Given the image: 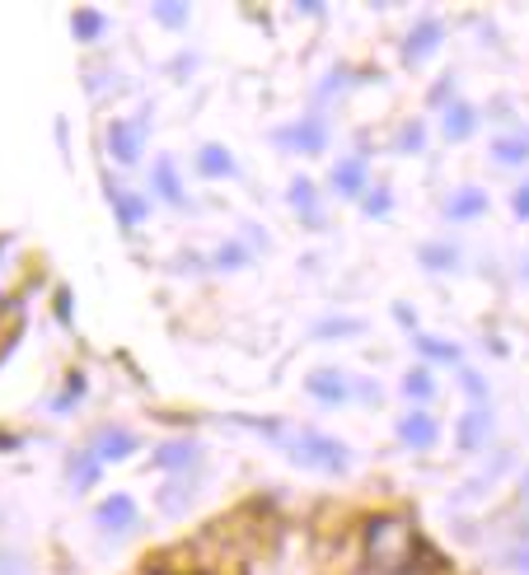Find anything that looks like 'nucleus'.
I'll return each instance as SVG.
<instances>
[{
	"mask_svg": "<svg viewBox=\"0 0 529 575\" xmlns=\"http://www.w3.org/2000/svg\"><path fill=\"white\" fill-rule=\"evenodd\" d=\"M417 529L403 520V514H375V520H366V562L384 571V575H399L413 566L417 557Z\"/></svg>",
	"mask_w": 529,
	"mask_h": 575,
	"instance_id": "f257e3e1",
	"label": "nucleus"
},
{
	"mask_svg": "<svg viewBox=\"0 0 529 575\" xmlns=\"http://www.w3.org/2000/svg\"><path fill=\"white\" fill-rule=\"evenodd\" d=\"M282 449H286L290 464H300L309 472H324V478H342V472L351 468V449L338 440V435H324V430H286Z\"/></svg>",
	"mask_w": 529,
	"mask_h": 575,
	"instance_id": "f03ea898",
	"label": "nucleus"
},
{
	"mask_svg": "<svg viewBox=\"0 0 529 575\" xmlns=\"http://www.w3.org/2000/svg\"><path fill=\"white\" fill-rule=\"evenodd\" d=\"M328 141H332V131H328V117H319V113L290 117L286 127L272 131V146L286 150V155H305V160H309V155H324Z\"/></svg>",
	"mask_w": 529,
	"mask_h": 575,
	"instance_id": "7ed1b4c3",
	"label": "nucleus"
},
{
	"mask_svg": "<svg viewBox=\"0 0 529 575\" xmlns=\"http://www.w3.org/2000/svg\"><path fill=\"white\" fill-rule=\"evenodd\" d=\"M108 155L123 169L131 164H141V155H146V141H150V108H141L136 117H113L108 123Z\"/></svg>",
	"mask_w": 529,
	"mask_h": 575,
	"instance_id": "20e7f679",
	"label": "nucleus"
},
{
	"mask_svg": "<svg viewBox=\"0 0 529 575\" xmlns=\"http://www.w3.org/2000/svg\"><path fill=\"white\" fill-rule=\"evenodd\" d=\"M441 47H445V24H441L436 14H422L417 24L403 33L399 56H403V66H413V71H417V66H426V62H431V56H436Z\"/></svg>",
	"mask_w": 529,
	"mask_h": 575,
	"instance_id": "39448f33",
	"label": "nucleus"
},
{
	"mask_svg": "<svg viewBox=\"0 0 529 575\" xmlns=\"http://www.w3.org/2000/svg\"><path fill=\"white\" fill-rule=\"evenodd\" d=\"M99 464H127L136 449H141V440H136V430L131 426H117V422H104V426H94L89 435V445H85Z\"/></svg>",
	"mask_w": 529,
	"mask_h": 575,
	"instance_id": "423d86ee",
	"label": "nucleus"
},
{
	"mask_svg": "<svg viewBox=\"0 0 529 575\" xmlns=\"http://www.w3.org/2000/svg\"><path fill=\"white\" fill-rule=\"evenodd\" d=\"M328 188L342 196V202H361V192L370 188V155L357 150V155H342L338 164L328 173Z\"/></svg>",
	"mask_w": 529,
	"mask_h": 575,
	"instance_id": "0eeeda50",
	"label": "nucleus"
},
{
	"mask_svg": "<svg viewBox=\"0 0 529 575\" xmlns=\"http://www.w3.org/2000/svg\"><path fill=\"white\" fill-rule=\"evenodd\" d=\"M198 464H202V440H192V435H173V440H165L150 454V468L169 472V478H179V472H198Z\"/></svg>",
	"mask_w": 529,
	"mask_h": 575,
	"instance_id": "6e6552de",
	"label": "nucleus"
},
{
	"mask_svg": "<svg viewBox=\"0 0 529 575\" xmlns=\"http://www.w3.org/2000/svg\"><path fill=\"white\" fill-rule=\"evenodd\" d=\"M394 435H399V445H408L413 454H426V449L441 445V422H436V416H431L426 407H413V412L399 416Z\"/></svg>",
	"mask_w": 529,
	"mask_h": 575,
	"instance_id": "1a4fd4ad",
	"label": "nucleus"
},
{
	"mask_svg": "<svg viewBox=\"0 0 529 575\" xmlns=\"http://www.w3.org/2000/svg\"><path fill=\"white\" fill-rule=\"evenodd\" d=\"M136 520H141V505H136L127 491H113V496H104V501L94 505V524H99L104 533H113V539H123V533H131V529H136Z\"/></svg>",
	"mask_w": 529,
	"mask_h": 575,
	"instance_id": "9d476101",
	"label": "nucleus"
},
{
	"mask_svg": "<svg viewBox=\"0 0 529 575\" xmlns=\"http://www.w3.org/2000/svg\"><path fill=\"white\" fill-rule=\"evenodd\" d=\"M104 192H108V206H113V215H117V225H123L127 234H136L146 221H150V196L146 192H131V188H123V183H104Z\"/></svg>",
	"mask_w": 529,
	"mask_h": 575,
	"instance_id": "9b49d317",
	"label": "nucleus"
},
{
	"mask_svg": "<svg viewBox=\"0 0 529 575\" xmlns=\"http://www.w3.org/2000/svg\"><path fill=\"white\" fill-rule=\"evenodd\" d=\"M286 206L300 215V225H305V230H324V221H328V215H324V192H319L315 183H309L305 173H300V178H290V188H286Z\"/></svg>",
	"mask_w": 529,
	"mask_h": 575,
	"instance_id": "f8f14e48",
	"label": "nucleus"
},
{
	"mask_svg": "<svg viewBox=\"0 0 529 575\" xmlns=\"http://www.w3.org/2000/svg\"><path fill=\"white\" fill-rule=\"evenodd\" d=\"M305 393L315 398L319 407H342L347 398H351V380L342 370H332V365H324V370H309V380H305Z\"/></svg>",
	"mask_w": 529,
	"mask_h": 575,
	"instance_id": "ddd939ff",
	"label": "nucleus"
},
{
	"mask_svg": "<svg viewBox=\"0 0 529 575\" xmlns=\"http://www.w3.org/2000/svg\"><path fill=\"white\" fill-rule=\"evenodd\" d=\"M192 501H198V472H179V478H169L155 491V505H160V514H169V520H183Z\"/></svg>",
	"mask_w": 529,
	"mask_h": 575,
	"instance_id": "4468645a",
	"label": "nucleus"
},
{
	"mask_svg": "<svg viewBox=\"0 0 529 575\" xmlns=\"http://www.w3.org/2000/svg\"><path fill=\"white\" fill-rule=\"evenodd\" d=\"M493 430H497L493 407H468L459 416V426H455V445L464 454H478V449H487V440H493Z\"/></svg>",
	"mask_w": 529,
	"mask_h": 575,
	"instance_id": "2eb2a0df",
	"label": "nucleus"
},
{
	"mask_svg": "<svg viewBox=\"0 0 529 575\" xmlns=\"http://www.w3.org/2000/svg\"><path fill=\"white\" fill-rule=\"evenodd\" d=\"M478 127H483V113L474 104H464V98H455V104L441 108V136H445L449 146H464Z\"/></svg>",
	"mask_w": 529,
	"mask_h": 575,
	"instance_id": "dca6fc26",
	"label": "nucleus"
},
{
	"mask_svg": "<svg viewBox=\"0 0 529 575\" xmlns=\"http://www.w3.org/2000/svg\"><path fill=\"white\" fill-rule=\"evenodd\" d=\"M150 192L160 196V202H169V206H188V183H183V173H179V164H173L169 155H160V160L150 164Z\"/></svg>",
	"mask_w": 529,
	"mask_h": 575,
	"instance_id": "f3484780",
	"label": "nucleus"
},
{
	"mask_svg": "<svg viewBox=\"0 0 529 575\" xmlns=\"http://www.w3.org/2000/svg\"><path fill=\"white\" fill-rule=\"evenodd\" d=\"M192 169H198V178H207V183H225V178L240 173V164H234V150L221 146V141H207L198 150V160H192Z\"/></svg>",
	"mask_w": 529,
	"mask_h": 575,
	"instance_id": "a211bd4d",
	"label": "nucleus"
},
{
	"mask_svg": "<svg viewBox=\"0 0 529 575\" xmlns=\"http://www.w3.org/2000/svg\"><path fill=\"white\" fill-rule=\"evenodd\" d=\"M99 478H104V464L94 459L89 449H75L71 459H66V482H71V491H75V496L94 491V487H99Z\"/></svg>",
	"mask_w": 529,
	"mask_h": 575,
	"instance_id": "6ab92c4d",
	"label": "nucleus"
},
{
	"mask_svg": "<svg viewBox=\"0 0 529 575\" xmlns=\"http://www.w3.org/2000/svg\"><path fill=\"white\" fill-rule=\"evenodd\" d=\"M478 215H487V192L483 188H459V192H449L445 196V221H478Z\"/></svg>",
	"mask_w": 529,
	"mask_h": 575,
	"instance_id": "aec40b11",
	"label": "nucleus"
},
{
	"mask_svg": "<svg viewBox=\"0 0 529 575\" xmlns=\"http://www.w3.org/2000/svg\"><path fill=\"white\" fill-rule=\"evenodd\" d=\"M413 347L422 355V365H464V351L455 342H445V337H431V332H413Z\"/></svg>",
	"mask_w": 529,
	"mask_h": 575,
	"instance_id": "412c9836",
	"label": "nucleus"
},
{
	"mask_svg": "<svg viewBox=\"0 0 529 575\" xmlns=\"http://www.w3.org/2000/svg\"><path fill=\"white\" fill-rule=\"evenodd\" d=\"M493 160L501 169H516V164H529V131L516 127V131H501L493 141Z\"/></svg>",
	"mask_w": 529,
	"mask_h": 575,
	"instance_id": "4be33fe9",
	"label": "nucleus"
},
{
	"mask_svg": "<svg viewBox=\"0 0 529 575\" xmlns=\"http://www.w3.org/2000/svg\"><path fill=\"white\" fill-rule=\"evenodd\" d=\"M108 29H113V19L104 14V10H75L71 14V33H75V43H104L108 38Z\"/></svg>",
	"mask_w": 529,
	"mask_h": 575,
	"instance_id": "5701e85b",
	"label": "nucleus"
},
{
	"mask_svg": "<svg viewBox=\"0 0 529 575\" xmlns=\"http://www.w3.org/2000/svg\"><path fill=\"white\" fill-rule=\"evenodd\" d=\"M417 263H422L426 271H455V267H459V248L449 244V239H426V244L417 248Z\"/></svg>",
	"mask_w": 529,
	"mask_h": 575,
	"instance_id": "b1692460",
	"label": "nucleus"
},
{
	"mask_svg": "<svg viewBox=\"0 0 529 575\" xmlns=\"http://www.w3.org/2000/svg\"><path fill=\"white\" fill-rule=\"evenodd\" d=\"M399 393H403V398L413 403V407H426L431 398H436V380H431V370H426V365H413V370L403 374Z\"/></svg>",
	"mask_w": 529,
	"mask_h": 575,
	"instance_id": "393cba45",
	"label": "nucleus"
},
{
	"mask_svg": "<svg viewBox=\"0 0 529 575\" xmlns=\"http://www.w3.org/2000/svg\"><path fill=\"white\" fill-rule=\"evenodd\" d=\"M207 263H211L215 271H244V267L253 263V248H248L244 239H230V244L215 248V253L207 257Z\"/></svg>",
	"mask_w": 529,
	"mask_h": 575,
	"instance_id": "a878e982",
	"label": "nucleus"
},
{
	"mask_svg": "<svg viewBox=\"0 0 529 575\" xmlns=\"http://www.w3.org/2000/svg\"><path fill=\"white\" fill-rule=\"evenodd\" d=\"M361 332H366V319H351V313H332V319L315 323L319 342H338V337H361Z\"/></svg>",
	"mask_w": 529,
	"mask_h": 575,
	"instance_id": "bb28decb",
	"label": "nucleus"
},
{
	"mask_svg": "<svg viewBox=\"0 0 529 575\" xmlns=\"http://www.w3.org/2000/svg\"><path fill=\"white\" fill-rule=\"evenodd\" d=\"M85 393H89L85 370H71V374H66V388L52 398V412H56V416H66L71 407H81V403H85Z\"/></svg>",
	"mask_w": 529,
	"mask_h": 575,
	"instance_id": "cd10ccee",
	"label": "nucleus"
},
{
	"mask_svg": "<svg viewBox=\"0 0 529 575\" xmlns=\"http://www.w3.org/2000/svg\"><path fill=\"white\" fill-rule=\"evenodd\" d=\"M389 211H394V192H389V183H370L361 192V215L366 221H384Z\"/></svg>",
	"mask_w": 529,
	"mask_h": 575,
	"instance_id": "c85d7f7f",
	"label": "nucleus"
},
{
	"mask_svg": "<svg viewBox=\"0 0 529 575\" xmlns=\"http://www.w3.org/2000/svg\"><path fill=\"white\" fill-rule=\"evenodd\" d=\"M426 150V123L422 117H408L394 136V155H422Z\"/></svg>",
	"mask_w": 529,
	"mask_h": 575,
	"instance_id": "c756f323",
	"label": "nucleus"
},
{
	"mask_svg": "<svg viewBox=\"0 0 529 575\" xmlns=\"http://www.w3.org/2000/svg\"><path fill=\"white\" fill-rule=\"evenodd\" d=\"M150 19H155L160 29H173V33H179V29H188L192 10L183 6V0H160V6H150Z\"/></svg>",
	"mask_w": 529,
	"mask_h": 575,
	"instance_id": "7c9ffc66",
	"label": "nucleus"
},
{
	"mask_svg": "<svg viewBox=\"0 0 529 575\" xmlns=\"http://www.w3.org/2000/svg\"><path fill=\"white\" fill-rule=\"evenodd\" d=\"M459 388L468 393V403H474V407H493V388H487V380H483L478 370L459 365Z\"/></svg>",
	"mask_w": 529,
	"mask_h": 575,
	"instance_id": "2f4dec72",
	"label": "nucleus"
},
{
	"mask_svg": "<svg viewBox=\"0 0 529 575\" xmlns=\"http://www.w3.org/2000/svg\"><path fill=\"white\" fill-rule=\"evenodd\" d=\"M347 89H351V66H332L324 75V85L315 89V98H319V104H328V98H342Z\"/></svg>",
	"mask_w": 529,
	"mask_h": 575,
	"instance_id": "473e14b6",
	"label": "nucleus"
},
{
	"mask_svg": "<svg viewBox=\"0 0 529 575\" xmlns=\"http://www.w3.org/2000/svg\"><path fill=\"white\" fill-rule=\"evenodd\" d=\"M426 104H431V108H445V104H455V75H441V85H431Z\"/></svg>",
	"mask_w": 529,
	"mask_h": 575,
	"instance_id": "72a5a7b5",
	"label": "nucleus"
},
{
	"mask_svg": "<svg viewBox=\"0 0 529 575\" xmlns=\"http://www.w3.org/2000/svg\"><path fill=\"white\" fill-rule=\"evenodd\" d=\"M501 562L511 566L516 575H529V547H525V543H516V547H506V552H501Z\"/></svg>",
	"mask_w": 529,
	"mask_h": 575,
	"instance_id": "f704fd0d",
	"label": "nucleus"
},
{
	"mask_svg": "<svg viewBox=\"0 0 529 575\" xmlns=\"http://www.w3.org/2000/svg\"><path fill=\"white\" fill-rule=\"evenodd\" d=\"M0 575H29V566L19 552H0Z\"/></svg>",
	"mask_w": 529,
	"mask_h": 575,
	"instance_id": "c9c22d12",
	"label": "nucleus"
},
{
	"mask_svg": "<svg viewBox=\"0 0 529 575\" xmlns=\"http://www.w3.org/2000/svg\"><path fill=\"white\" fill-rule=\"evenodd\" d=\"M0 276H14V239H0Z\"/></svg>",
	"mask_w": 529,
	"mask_h": 575,
	"instance_id": "e433bc0d",
	"label": "nucleus"
},
{
	"mask_svg": "<svg viewBox=\"0 0 529 575\" xmlns=\"http://www.w3.org/2000/svg\"><path fill=\"white\" fill-rule=\"evenodd\" d=\"M511 211L520 215V221H529V183H520V188L511 192Z\"/></svg>",
	"mask_w": 529,
	"mask_h": 575,
	"instance_id": "4c0bfd02",
	"label": "nucleus"
},
{
	"mask_svg": "<svg viewBox=\"0 0 529 575\" xmlns=\"http://www.w3.org/2000/svg\"><path fill=\"white\" fill-rule=\"evenodd\" d=\"M394 323H399V328H408V332H417V309L394 305Z\"/></svg>",
	"mask_w": 529,
	"mask_h": 575,
	"instance_id": "58836bf2",
	"label": "nucleus"
},
{
	"mask_svg": "<svg viewBox=\"0 0 529 575\" xmlns=\"http://www.w3.org/2000/svg\"><path fill=\"white\" fill-rule=\"evenodd\" d=\"M351 393H357V398H361V403H380V398H384V393H380V384H361V388H357V384H351Z\"/></svg>",
	"mask_w": 529,
	"mask_h": 575,
	"instance_id": "ea45409f",
	"label": "nucleus"
},
{
	"mask_svg": "<svg viewBox=\"0 0 529 575\" xmlns=\"http://www.w3.org/2000/svg\"><path fill=\"white\" fill-rule=\"evenodd\" d=\"M296 14H309V19H324V0H300Z\"/></svg>",
	"mask_w": 529,
	"mask_h": 575,
	"instance_id": "a19ab883",
	"label": "nucleus"
},
{
	"mask_svg": "<svg viewBox=\"0 0 529 575\" xmlns=\"http://www.w3.org/2000/svg\"><path fill=\"white\" fill-rule=\"evenodd\" d=\"M56 319H62V323H71V295H66V290L56 295Z\"/></svg>",
	"mask_w": 529,
	"mask_h": 575,
	"instance_id": "79ce46f5",
	"label": "nucleus"
},
{
	"mask_svg": "<svg viewBox=\"0 0 529 575\" xmlns=\"http://www.w3.org/2000/svg\"><path fill=\"white\" fill-rule=\"evenodd\" d=\"M520 276H525V281H529V253L520 257Z\"/></svg>",
	"mask_w": 529,
	"mask_h": 575,
	"instance_id": "37998d69",
	"label": "nucleus"
},
{
	"mask_svg": "<svg viewBox=\"0 0 529 575\" xmlns=\"http://www.w3.org/2000/svg\"><path fill=\"white\" fill-rule=\"evenodd\" d=\"M525 539H529V520H525V524H520V543H525Z\"/></svg>",
	"mask_w": 529,
	"mask_h": 575,
	"instance_id": "c03bdc74",
	"label": "nucleus"
},
{
	"mask_svg": "<svg viewBox=\"0 0 529 575\" xmlns=\"http://www.w3.org/2000/svg\"><path fill=\"white\" fill-rule=\"evenodd\" d=\"M525 501H529V478H525Z\"/></svg>",
	"mask_w": 529,
	"mask_h": 575,
	"instance_id": "a18cd8bd",
	"label": "nucleus"
},
{
	"mask_svg": "<svg viewBox=\"0 0 529 575\" xmlns=\"http://www.w3.org/2000/svg\"><path fill=\"white\" fill-rule=\"evenodd\" d=\"M146 575H165V571H146Z\"/></svg>",
	"mask_w": 529,
	"mask_h": 575,
	"instance_id": "49530a36",
	"label": "nucleus"
}]
</instances>
